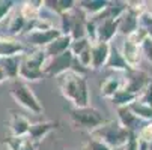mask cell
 Masks as SVG:
<instances>
[{"mask_svg":"<svg viewBox=\"0 0 152 150\" xmlns=\"http://www.w3.org/2000/svg\"><path fill=\"white\" fill-rule=\"evenodd\" d=\"M56 81L62 96L66 101H69L74 105V108L91 107V90L86 75L68 71L56 77Z\"/></svg>","mask_w":152,"mask_h":150,"instance_id":"obj_1","label":"cell"},{"mask_svg":"<svg viewBox=\"0 0 152 150\" xmlns=\"http://www.w3.org/2000/svg\"><path fill=\"white\" fill-rule=\"evenodd\" d=\"M129 134L131 132H128L125 128H122L118 120H105L101 126H98L95 131L91 132V138L101 141L112 150H116L125 146Z\"/></svg>","mask_w":152,"mask_h":150,"instance_id":"obj_2","label":"cell"},{"mask_svg":"<svg viewBox=\"0 0 152 150\" xmlns=\"http://www.w3.org/2000/svg\"><path fill=\"white\" fill-rule=\"evenodd\" d=\"M47 56L42 50H33L30 53H26L21 59L20 65V74L18 78H21L26 83H36L44 77V65L47 62Z\"/></svg>","mask_w":152,"mask_h":150,"instance_id":"obj_3","label":"cell"},{"mask_svg":"<svg viewBox=\"0 0 152 150\" xmlns=\"http://www.w3.org/2000/svg\"><path fill=\"white\" fill-rule=\"evenodd\" d=\"M71 122L75 128L78 129H84L89 134L92 131H95L98 126H101L105 119L102 116V113L94 107H84V108H72L71 110Z\"/></svg>","mask_w":152,"mask_h":150,"instance_id":"obj_4","label":"cell"},{"mask_svg":"<svg viewBox=\"0 0 152 150\" xmlns=\"http://www.w3.org/2000/svg\"><path fill=\"white\" fill-rule=\"evenodd\" d=\"M11 96L20 107H23V108L27 110L29 113H32V114H41L42 113V105H41L39 99L36 98L33 90L26 83L14 86L11 89Z\"/></svg>","mask_w":152,"mask_h":150,"instance_id":"obj_5","label":"cell"},{"mask_svg":"<svg viewBox=\"0 0 152 150\" xmlns=\"http://www.w3.org/2000/svg\"><path fill=\"white\" fill-rule=\"evenodd\" d=\"M72 63H74V56L71 54V51H66L56 57H50V59H47L45 65H44V77L56 78L65 72L71 71Z\"/></svg>","mask_w":152,"mask_h":150,"instance_id":"obj_6","label":"cell"},{"mask_svg":"<svg viewBox=\"0 0 152 150\" xmlns=\"http://www.w3.org/2000/svg\"><path fill=\"white\" fill-rule=\"evenodd\" d=\"M151 77L148 72L142 71V69H129L126 74H125V78H124V87L126 92L133 93L139 98V95L146 89L148 83L151 81Z\"/></svg>","mask_w":152,"mask_h":150,"instance_id":"obj_7","label":"cell"},{"mask_svg":"<svg viewBox=\"0 0 152 150\" xmlns=\"http://www.w3.org/2000/svg\"><path fill=\"white\" fill-rule=\"evenodd\" d=\"M60 35H63L60 32L59 27H53V29H48V30H35V32H29L26 33V38H27V42L35 47V50H44L47 45H50L51 42L59 38Z\"/></svg>","mask_w":152,"mask_h":150,"instance_id":"obj_8","label":"cell"},{"mask_svg":"<svg viewBox=\"0 0 152 150\" xmlns=\"http://www.w3.org/2000/svg\"><path fill=\"white\" fill-rule=\"evenodd\" d=\"M110 47L112 44L99 42V41H96L95 44L91 45V69L98 71V69L105 68L108 54H110Z\"/></svg>","mask_w":152,"mask_h":150,"instance_id":"obj_9","label":"cell"},{"mask_svg":"<svg viewBox=\"0 0 152 150\" xmlns=\"http://www.w3.org/2000/svg\"><path fill=\"white\" fill-rule=\"evenodd\" d=\"M26 47L12 36L0 35V59L14 57V56H24Z\"/></svg>","mask_w":152,"mask_h":150,"instance_id":"obj_10","label":"cell"},{"mask_svg":"<svg viewBox=\"0 0 152 150\" xmlns=\"http://www.w3.org/2000/svg\"><path fill=\"white\" fill-rule=\"evenodd\" d=\"M121 54L125 60V63L129 66V69H139L140 63H142V51H140V47L131 44L128 39H125L122 42V47H121Z\"/></svg>","mask_w":152,"mask_h":150,"instance_id":"obj_11","label":"cell"},{"mask_svg":"<svg viewBox=\"0 0 152 150\" xmlns=\"http://www.w3.org/2000/svg\"><path fill=\"white\" fill-rule=\"evenodd\" d=\"M95 23H96L98 41L112 44V41L115 39V36L119 33L118 20H101V21H95Z\"/></svg>","mask_w":152,"mask_h":150,"instance_id":"obj_12","label":"cell"},{"mask_svg":"<svg viewBox=\"0 0 152 150\" xmlns=\"http://www.w3.org/2000/svg\"><path fill=\"white\" fill-rule=\"evenodd\" d=\"M108 5V0H80L77 2L78 11L86 17V18H96Z\"/></svg>","mask_w":152,"mask_h":150,"instance_id":"obj_13","label":"cell"},{"mask_svg":"<svg viewBox=\"0 0 152 150\" xmlns=\"http://www.w3.org/2000/svg\"><path fill=\"white\" fill-rule=\"evenodd\" d=\"M30 120L23 116V114H17L12 113L11 119H9V131H11V137H27L29 135V129H30Z\"/></svg>","mask_w":152,"mask_h":150,"instance_id":"obj_14","label":"cell"},{"mask_svg":"<svg viewBox=\"0 0 152 150\" xmlns=\"http://www.w3.org/2000/svg\"><path fill=\"white\" fill-rule=\"evenodd\" d=\"M71 42H72V38L69 35H60L59 38H56L50 45H47L44 50L45 56L50 59V57H56V56H60L63 53L69 51L71 48Z\"/></svg>","mask_w":152,"mask_h":150,"instance_id":"obj_15","label":"cell"},{"mask_svg":"<svg viewBox=\"0 0 152 150\" xmlns=\"http://www.w3.org/2000/svg\"><path fill=\"white\" fill-rule=\"evenodd\" d=\"M56 126H57V123H56V122H51V120L32 123L27 137H29L33 143H39L41 140H44L51 131H54Z\"/></svg>","mask_w":152,"mask_h":150,"instance_id":"obj_16","label":"cell"},{"mask_svg":"<svg viewBox=\"0 0 152 150\" xmlns=\"http://www.w3.org/2000/svg\"><path fill=\"white\" fill-rule=\"evenodd\" d=\"M124 87V78L118 75L107 77L99 86V95L105 99H112Z\"/></svg>","mask_w":152,"mask_h":150,"instance_id":"obj_17","label":"cell"},{"mask_svg":"<svg viewBox=\"0 0 152 150\" xmlns=\"http://www.w3.org/2000/svg\"><path fill=\"white\" fill-rule=\"evenodd\" d=\"M118 26H119V33L126 38L128 35H131L134 30L140 27V17L134 15L129 11H125L122 17L118 20Z\"/></svg>","mask_w":152,"mask_h":150,"instance_id":"obj_18","label":"cell"},{"mask_svg":"<svg viewBox=\"0 0 152 150\" xmlns=\"http://www.w3.org/2000/svg\"><path fill=\"white\" fill-rule=\"evenodd\" d=\"M21 59H23V56H14V57L0 59V68H2V71L5 72L6 80H11V81L18 80Z\"/></svg>","mask_w":152,"mask_h":150,"instance_id":"obj_19","label":"cell"},{"mask_svg":"<svg viewBox=\"0 0 152 150\" xmlns=\"http://www.w3.org/2000/svg\"><path fill=\"white\" fill-rule=\"evenodd\" d=\"M116 113H118V122L122 128L128 132H137L139 131V125H140V120L129 111L128 107H124V108H116Z\"/></svg>","mask_w":152,"mask_h":150,"instance_id":"obj_20","label":"cell"},{"mask_svg":"<svg viewBox=\"0 0 152 150\" xmlns=\"http://www.w3.org/2000/svg\"><path fill=\"white\" fill-rule=\"evenodd\" d=\"M105 68L112 69V71H116V72H124V74H126L129 71V66L125 63L119 48L115 47L113 44L110 47V54H108V60L105 63Z\"/></svg>","mask_w":152,"mask_h":150,"instance_id":"obj_21","label":"cell"},{"mask_svg":"<svg viewBox=\"0 0 152 150\" xmlns=\"http://www.w3.org/2000/svg\"><path fill=\"white\" fill-rule=\"evenodd\" d=\"M42 5H44V2H41V0H27V2L21 3V8L18 12L27 23H30V21L39 18V12H41Z\"/></svg>","mask_w":152,"mask_h":150,"instance_id":"obj_22","label":"cell"},{"mask_svg":"<svg viewBox=\"0 0 152 150\" xmlns=\"http://www.w3.org/2000/svg\"><path fill=\"white\" fill-rule=\"evenodd\" d=\"M5 144L9 150H36V143L29 137H9Z\"/></svg>","mask_w":152,"mask_h":150,"instance_id":"obj_23","label":"cell"},{"mask_svg":"<svg viewBox=\"0 0 152 150\" xmlns=\"http://www.w3.org/2000/svg\"><path fill=\"white\" fill-rule=\"evenodd\" d=\"M129 111H131L140 122H152V107L143 104V102H139V101H134L131 105L128 107Z\"/></svg>","mask_w":152,"mask_h":150,"instance_id":"obj_24","label":"cell"},{"mask_svg":"<svg viewBox=\"0 0 152 150\" xmlns=\"http://www.w3.org/2000/svg\"><path fill=\"white\" fill-rule=\"evenodd\" d=\"M26 26H27V21L20 15V12L14 14L11 18H9V24H8V32H9V36H17V35H21L23 32H26Z\"/></svg>","mask_w":152,"mask_h":150,"instance_id":"obj_25","label":"cell"},{"mask_svg":"<svg viewBox=\"0 0 152 150\" xmlns=\"http://www.w3.org/2000/svg\"><path fill=\"white\" fill-rule=\"evenodd\" d=\"M110 101H112V104L116 107V108H124V107H129L134 101H137V96L126 92L125 89H121Z\"/></svg>","mask_w":152,"mask_h":150,"instance_id":"obj_26","label":"cell"},{"mask_svg":"<svg viewBox=\"0 0 152 150\" xmlns=\"http://www.w3.org/2000/svg\"><path fill=\"white\" fill-rule=\"evenodd\" d=\"M91 45H92L91 42L83 36V38H78V39H72L69 51H71V54H72V56H74V59H75V57H77V56H80L84 50H88Z\"/></svg>","mask_w":152,"mask_h":150,"instance_id":"obj_27","label":"cell"},{"mask_svg":"<svg viewBox=\"0 0 152 150\" xmlns=\"http://www.w3.org/2000/svg\"><path fill=\"white\" fill-rule=\"evenodd\" d=\"M84 38L88 39L91 44H95L98 41V36H96V23L94 20L88 18L84 23Z\"/></svg>","mask_w":152,"mask_h":150,"instance_id":"obj_28","label":"cell"},{"mask_svg":"<svg viewBox=\"0 0 152 150\" xmlns=\"http://www.w3.org/2000/svg\"><path fill=\"white\" fill-rule=\"evenodd\" d=\"M148 38V32L140 26L137 30H134L131 35H128L125 39H128L129 42H131V44H134V45H137V47H140L142 44H143V41Z\"/></svg>","mask_w":152,"mask_h":150,"instance_id":"obj_29","label":"cell"},{"mask_svg":"<svg viewBox=\"0 0 152 150\" xmlns=\"http://www.w3.org/2000/svg\"><path fill=\"white\" fill-rule=\"evenodd\" d=\"M137 137L142 143H146V144L152 143V122H148L142 128H139Z\"/></svg>","mask_w":152,"mask_h":150,"instance_id":"obj_30","label":"cell"},{"mask_svg":"<svg viewBox=\"0 0 152 150\" xmlns=\"http://www.w3.org/2000/svg\"><path fill=\"white\" fill-rule=\"evenodd\" d=\"M14 6H15V2H12V0H0V23L9 17Z\"/></svg>","mask_w":152,"mask_h":150,"instance_id":"obj_31","label":"cell"},{"mask_svg":"<svg viewBox=\"0 0 152 150\" xmlns=\"http://www.w3.org/2000/svg\"><path fill=\"white\" fill-rule=\"evenodd\" d=\"M137 101H139V102H143V104H146V105H149V107H152V77H151V81H149L148 86H146V89L139 95Z\"/></svg>","mask_w":152,"mask_h":150,"instance_id":"obj_32","label":"cell"},{"mask_svg":"<svg viewBox=\"0 0 152 150\" xmlns=\"http://www.w3.org/2000/svg\"><path fill=\"white\" fill-rule=\"evenodd\" d=\"M140 51H142V56L149 62L152 63V38L148 36L145 41H143V44L140 45Z\"/></svg>","mask_w":152,"mask_h":150,"instance_id":"obj_33","label":"cell"},{"mask_svg":"<svg viewBox=\"0 0 152 150\" xmlns=\"http://www.w3.org/2000/svg\"><path fill=\"white\" fill-rule=\"evenodd\" d=\"M122 150H140V140L137 137V132H131L125 143V146L122 147Z\"/></svg>","mask_w":152,"mask_h":150,"instance_id":"obj_34","label":"cell"},{"mask_svg":"<svg viewBox=\"0 0 152 150\" xmlns=\"http://www.w3.org/2000/svg\"><path fill=\"white\" fill-rule=\"evenodd\" d=\"M83 150H112V149L108 147V146H105V144H102V143H101V141H98V140L89 138V140H88V143L84 144Z\"/></svg>","mask_w":152,"mask_h":150,"instance_id":"obj_35","label":"cell"},{"mask_svg":"<svg viewBox=\"0 0 152 150\" xmlns=\"http://www.w3.org/2000/svg\"><path fill=\"white\" fill-rule=\"evenodd\" d=\"M140 26L148 32V36H151V38H152V18H151L146 12L140 17Z\"/></svg>","mask_w":152,"mask_h":150,"instance_id":"obj_36","label":"cell"},{"mask_svg":"<svg viewBox=\"0 0 152 150\" xmlns=\"http://www.w3.org/2000/svg\"><path fill=\"white\" fill-rule=\"evenodd\" d=\"M145 6H146L145 8V12L152 18V2H145Z\"/></svg>","mask_w":152,"mask_h":150,"instance_id":"obj_37","label":"cell"},{"mask_svg":"<svg viewBox=\"0 0 152 150\" xmlns=\"http://www.w3.org/2000/svg\"><path fill=\"white\" fill-rule=\"evenodd\" d=\"M5 81H6V75H5V72L2 71V68H0V84L5 83Z\"/></svg>","mask_w":152,"mask_h":150,"instance_id":"obj_38","label":"cell"},{"mask_svg":"<svg viewBox=\"0 0 152 150\" xmlns=\"http://www.w3.org/2000/svg\"><path fill=\"white\" fill-rule=\"evenodd\" d=\"M148 150H152V143H149V144H148Z\"/></svg>","mask_w":152,"mask_h":150,"instance_id":"obj_39","label":"cell"},{"mask_svg":"<svg viewBox=\"0 0 152 150\" xmlns=\"http://www.w3.org/2000/svg\"><path fill=\"white\" fill-rule=\"evenodd\" d=\"M116 150H122V149H116Z\"/></svg>","mask_w":152,"mask_h":150,"instance_id":"obj_40","label":"cell"}]
</instances>
